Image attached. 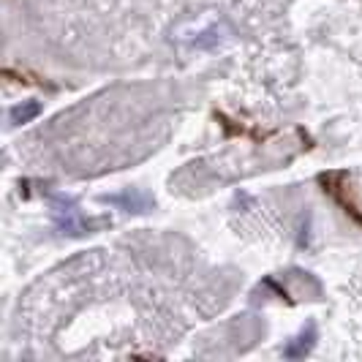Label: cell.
Returning a JSON list of instances; mask_svg holds the SVG:
<instances>
[{
    "mask_svg": "<svg viewBox=\"0 0 362 362\" xmlns=\"http://www.w3.org/2000/svg\"><path fill=\"white\" fill-rule=\"evenodd\" d=\"M262 284H264V286H267V289H270V291H275V297H281L284 303H289V305H294V300H291L289 289H286V286H281V284H278L275 278H264Z\"/></svg>",
    "mask_w": 362,
    "mask_h": 362,
    "instance_id": "8",
    "label": "cell"
},
{
    "mask_svg": "<svg viewBox=\"0 0 362 362\" xmlns=\"http://www.w3.org/2000/svg\"><path fill=\"white\" fill-rule=\"evenodd\" d=\"M216 120L221 123V128L226 131V136H251V139H256V142H264L270 134H264V131H251V128L245 126H235V120H229L226 115H221V112H216Z\"/></svg>",
    "mask_w": 362,
    "mask_h": 362,
    "instance_id": "5",
    "label": "cell"
},
{
    "mask_svg": "<svg viewBox=\"0 0 362 362\" xmlns=\"http://www.w3.org/2000/svg\"><path fill=\"white\" fill-rule=\"evenodd\" d=\"M3 76H6V79H11V82H19V85H41V88L47 85V82H44L41 76H36V74L17 71V69H3ZM49 88H52V85H49Z\"/></svg>",
    "mask_w": 362,
    "mask_h": 362,
    "instance_id": "7",
    "label": "cell"
},
{
    "mask_svg": "<svg viewBox=\"0 0 362 362\" xmlns=\"http://www.w3.org/2000/svg\"><path fill=\"white\" fill-rule=\"evenodd\" d=\"M104 204H112V207H120V210H126V213H150L153 207H156V202L153 197H147L142 191H123V194H104L101 197Z\"/></svg>",
    "mask_w": 362,
    "mask_h": 362,
    "instance_id": "3",
    "label": "cell"
},
{
    "mask_svg": "<svg viewBox=\"0 0 362 362\" xmlns=\"http://www.w3.org/2000/svg\"><path fill=\"white\" fill-rule=\"evenodd\" d=\"M319 185H322V191H325L327 197L344 210L346 216L351 218L357 226H362V207L357 204L354 194H351V185L346 180V172H341V169L322 172L319 175Z\"/></svg>",
    "mask_w": 362,
    "mask_h": 362,
    "instance_id": "1",
    "label": "cell"
},
{
    "mask_svg": "<svg viewBox=\"0 0 362 362\" xmlns=\"http://www.w3.org/2000/svg\"><path fill=\"white\" fill-rule=\"evenodd\" d=\"M49 202H52L54 229H57L60 235H69V237L90 235L93 223L85 221V216H82L79 207H76V202L69 199V197H49Z\"/></svg>",
    "mask_w": 362,
    "mask_h": 362,
    "instance_id": "2",
    "label": "cell"
},
{
    "mask_svg": "<svg viewBox=\"0 0 362 362\" xmlns=\"http://www.w3.org/2000/svg\"><path fill=\"white\" fill-rule=\"evenodd\" d=\"M319 341V329H316V322H308V325L303 327V332L297 335V338H291L286 349H284V357L286 360H303V357H308L310 351H313V346Z\"/></svg>",
    "mask_w": 362,
    "mask_h": 362,
    "instance_id": "4",
    "label": "cell"
},
{
    "mask_svg": "<svg viewBox=\"0 0 362 362\" xmlns=\"http://www.w3.org/2000/svg\"><path fill=\"white\" fill-rule=\"evenodd\" d=\"M38 115H41V104L38 101H22V104H17V107L8 112V117H11L14 126H25V123L36 120Z\"/></svg>",
    "mask_w": 362,
    "mask_h": 362,
    "instance_id": "6",
    "label": "cell"
}]
</instances>
